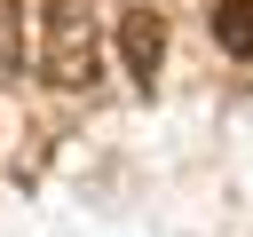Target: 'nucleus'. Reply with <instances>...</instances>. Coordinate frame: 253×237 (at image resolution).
Returning a JSON list of instances; mask_svg holds the SVG:
<instances>
[{
    "label": "nucleus",
    "instance_id": "1",
    "mask_svg": "<svg viewBox=\"0 0 253 237\" xmlns=\"http://www.w3.org/2000/svg\"><path fill=\"white\" fill-rule=\"evenodd\" d=\"M32 55H40V79H47V87L87 95V87L103 79L95 8H87V0H47V8H40V32H32Z\"/></svg>",
    "mask_w": 253,
    "mask_h": 237
},
{
    "label": "nucleus",
    "instance_id": "4",
    "mask_svg": "<svg viewBox=\"0 0 253 237\" xmlns=\"http://www.w3.org/2000/svg\"><path fill=\"white\" fill-rule=\"evenodd\" d=\"M8 63H24V8L0 0V71H8Z\"/></svg>",
    "mask_w": 253,
    "mask_h": 237
},
{
    "label": "nucleus",
    "instance_id": "2",
    "mask_svg": "<svg viewBox=\"0 0 253 237\" xmlns=\"http://www.w3.org/2000/svg\"><path fill=\"white\" fill-rule=\"evenodd\" d=\"M119 63H126L134 87L158 79V63H166V24H158V8H126V16H119Z\"/></svg>",
    "mask_w": 253,
    "mask_h": 237
},
{
    "label": "nucleus",
    "instance_id": "3",
    "mask_svg": "<svg viewBox=\"0 0 253 237\" xmlns=\"http://www.w3.org/2000/svg\"><path fill=\"white\" fill-rule=\"evenodd\" d=\"M213 40L245 63L253 55V0H213Z\"/></svg>",
    "mask_w": 253,
    "mask_h": 237
}]
</instances>
